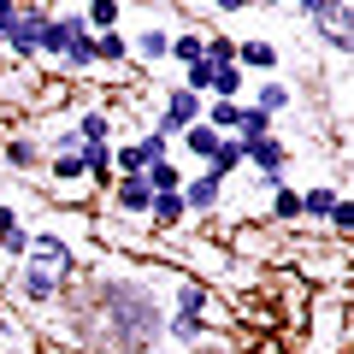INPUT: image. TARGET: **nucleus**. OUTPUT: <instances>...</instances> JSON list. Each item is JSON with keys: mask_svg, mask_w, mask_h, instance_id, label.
Masks as SVG:
<instances>
[{"mask_svg": "<svg viewBox=\"0 0 354 354\" xmlns=\"http://www.w3.org/2000/svg\"><path fill=\"white\" fill-rule=\"evenodd\" d=\"M30 266H41V272H48V278H59V283L77 278V254H71V242L53 236V230H30Z\"/></svg>", "mask_w": 354, "mask_h": 354, "instance_id": "f257e3e1", "label": "nucleus"}, {"mask_svg": "<svg viewBox=\"0 0 354 354\" xmlns=\"http://www.w3.org/2000/svg\"><path fill=\"white\" fill-rule=\"evenodd\" d=\"M248 165H254V177H260V183L283 189V171H290V148H283L278 136H260V142H248Z\"/></svg>", "mask_w": 354, "mask_h": 354, "instance_id": "f03ea898", "label": "nucleus"}, {"mask_svg": "<svg viewBox=\"0 0 354 354\" xmlns=\"http://www.w3.org/2000/svg\"><path fill=\"white\" fill-rule=\"evenodd\" d=\"M189 124H201V95H189V88H171V95H165V113H160V136L171 142V136H183V130Z\"/></svg>", "mask_w": 354, "mask_h": 354, "instance_id": "7ed1b4c3", "label": "nucleus"}, {"mask_svg": "<svg viewBox=\"0 0 354 354\" xmlns=\"http://www.w3.org/2000/svg\"><path fill=\"white\" fill-rule=\"evenodd\" d=\"M41 24H48V6H18V30L6 41L12 59H41Z\"/></svg>", "mask_w": 354, "mask_h": 354, "instance_id": "20e7f679", "label": "nucleus"}, {"mask_svg": "<svg viewBox=\"0 0 354 354\" xmlns=\"http://www.w3.org/2000/svg\"><path fill=\"white\" fill-rule=\"evenodd\" d=\"M218 195H225V183H218L213 171H201V177H183V213L207 218V213L218 207Z\"/></svg>", "mask_w": 354, "mask_h": 354, "instance_id": "39448f33", "label": "nucleus"}, {"mask_svg": "<svg viewBox=\"0 0 354 354\" xmlns=\"http://www.w3.org/2000/svg\"><path fill=\"white\" fill-rule=\"evenodd\" d=\"M83 30V12H48V24H41V53L48 59H59L65 53V41Z\"/></svg>", "mask_w": 354, "mask_h": 354, "instance_id": "423d86ee", "label": "nucleus"}, {"mask_svg": "<svg viewBox=\"0 0 354 354\" xmlns=\"http://www.w3.org/2000/svg\"><path fill=\"white\" fill-rule=\"evenodd\" d=\"M18 295H24L30 307H48L53 295H59V278H48V272H41V266H18Z\"/></svg>", "mask_w": 354, "mask_h": 354, "instance_id": "0eeeda50", "label": "nucleus"}, {"mask_svg": "<svg viewBox=\"0 0 354 354\" xmlns=\"http://www.w3.org/2000/svg\"><path fill=\"white\" fill-rule=\"evenodd\" d=\"M113 201H118V213H136V218H148L153 189L142 183V177H118V183H113Z\"/></svg>", "mask_w": 354, "mask_h": 354, "instance_id": "6e6552de", "label": "nucleus"}, {"mask_svg": "<svg viewBox=\"0 0 354 354\" xmlns=\"http://www.w3.org/2000/svg\"><path fill=\"white\" fill-rule=\"evenodd\" d=\"M183 218H189V213H183V189H177V195H153V207H148V225L153 230H177Z\"/></svg>", "mask_w": 354, "mask_h": 354, "instance_id": "1a4fd4ad", "label": "nucleus"}, {"mask_svg": "<svg viewBox=\"0 0 354 354\" xmlns=\"http://www.w3.org/2000/svg\"><path fill=\"white\" fill-rule=\"evenodd\" d=\"M260 136H278V124H272V118H266L260 106H242V118H236V136H230V142H242V148H248V142H260Z\"/></svg>", "mask_w": 354, "mask_h": 354, "instance_id": "9d476101", "label": "nucleus"}, {"mask_svg": "<svg viewBox=\"0 0 354 354\" xmlns=\"http://www.w3.org/2000/svg\"><path fill=\"white\" fill-rule=\"evenodd\" d=\"M242 165H248V148L225 136V142H218V153H213V160H207V171H213L218 183H225V177H230V171H242Z\"/></svg>", "mask_w": 354, "mask_h": 354, "instance_id": "9b49d317", "label": "nucleus"}, {"mask_svg": "<svg viewBox=\"0 0 354 354\" xmlns=\"http://www.w3.org/2000/svg\"><path fill=\"white\" fill-rule=\"evenodd\" d=\"M278 65V48L272 41H242L236 48V71H272Z\"/></svg>", "mask_w": 354, "mask_h": 354, "instance_id": "f8f14e48", "label": "nucleus"}, {"mask_svg": "<svg viewBox=\"0 0 354 354\" xmlns=\"http://www.w3.org/2000/svg\"><path fill=\"white\" fill-rule=\"evenodd\" d=\"M59 65H65V71H88V65H95V36H88V30H77V36L65 41Z\"/></svg>", "mask_w": 354, "mask_h": 354, "instance_id": "ddd939ff", "label": "nucleus"}, {"mask_svg": "<svg viewBox=\"0 0 354 354\" xmlns=\"http://www.w3.org/2000/svg\"><path fill=\"white\" fill-rule=\"evenodd\" d=\"M83 153V177H95V183H118V171H113V142L106 148H77Z\"/></svg>", "mask_w": 354, "mask_h": 354, "instance_id": "4468645a", "label": "nucleus"}, {"mask_svg": "<svg viewBox=\"0 0 354 354\" xmlns=\"http://www.w3.org/2000/svg\"><path fill=\"white\" fill-rule=\"evenodd\" d=\"M248 106H260V113L272 118V124H278V113H283V106H290V88H283L278 77H266V83H260V95H254Z\"/></svg>", "mask_w": 354, "mask_h": 354, "instance_id": "2eb2a0df", "label": "nucleus"}, {"mask_svg": "<svg viewBox=\"0 0 354 354\" xmlns=\"http://www.w3.org/2000/svg\"><path fill=\"white\" fill-rule=\"evenodd\" d=\"M337 201H342V189H325V183H319V189H301V218H319V225H325Z\"/></svg>", "mask_w": 354, "mask_h": 354, "instance_id": "dca6fc26", "label": "nucleus"}, {"mask_svg": "<svg viewBox=\"0 0 354 354\" xmlns=\"http://www.w3.org/2000/svg\"><path fill=\"white\" fill-rule=\"evenodd\" d=\"M142 183H148L153 195H177V189H183V171H177L171 160H160V165H148V171H142Z\"/></svg>", "mask_w": 354, "mask_h": 354, "instance_id": "f3484780", "label": "nucleus"}, {"mask_svg": "<svg viewBox=\"0 0 354 354\" xmlns=\"http://www.w3.org/2000/svg\"><path fill=\"white\" fill-rule=\"evenodd\" d=\"M218 142H225V136H218V130H207V124H189V130H183V148H189L201 165L218 153Z\"/></svg>", "mask_w": 354, "mask_h": 354, "instance_id": "a211bd4d", "label": "nucleus"}, {"mask_svg": "<svg viewBox=\"0 0 354 354\" xmlns=\"http://www.w3.org/2000/svg\"><path fill=\"white\" fill-rule=\"evenodd\" d=\"M118 18H124V6H118V0H95V6H83V30H113Z\"/></svg>", "mask_w": 354, "mask_h": 354, "instance_id": "6ab92c4d", "label": "nucleus"}, {"mask_svg": "<svg viewBox=\"0 0 354 354\" xmlns=\"http://www.w3.org/2000/svg\"><path fill=\"white\" fill-rule=\"evenodd\" d=\"M130 148H136L142 171H148V165H160V160H171V142H165L160 130H148V136H136V142H130Z\"/></svg>", "mask_w": 354, "mask_h": 354, "instance_id": "aec40b11", "label": "nucleus"}, {"mask_svg": "<svg viewBox=\"0 0 354 354\" xmlns=\"http://www.w3.org/2000/svg\"><path fill=\"white\" fill-rule=\"evenodd\" d=\"M48 177H53V183H83V153L59 148V153H53V165H48Z\"/></svg>", "mask_w": 354, "mask_h": 354, "instance_id": "412c9836", "label": "nucleus"}, {"mask_svg": "<svg viewBox=\"0 0 354 354\" xmlns=\"http://www.w3.org/2000/svg\"><path fill=\"white\" fill-rule=\"evenodd\" d=\"M6 165H12V171H36V165H41V148H36L30 136H12V142H6Z\"/></svg>", "mask_w": 354, "mask_h": 354, "instance_id": "4be33fe9", "label": "nucleus"}, {"mask_svg": "<svg viewBox=\"0 0 354 354\" xmlns=\"http://www.w3.org/2000/svg\"><path fill=\"white\" fill-rule=\"evenodd\" d=\"M136 53L142 59H171V30H136Z\"/></svg>", "mask_w": 354, "mask_h": 354, "instance_id": "5701e85b", "label": "nucleus"}, {"mask_svg": "<svg viewBox=\"0 0 354 354\" xmlns=\"http://www.w3.org/2000/svg\"><path fill=\"white\" fill-rule=\"evenodd\" d=\"M201 48H207L201 30H183V36H171V59H177V65H195V59H201Z\"/></svg>", "mask_w": 354, "mask_h": 354, "instance_id": "b1692460", "label": "nucleus"}, {"mask_svg": "<svg viewBox=\"0 0 354 354\" xmlns=\"http://www.w3.org/2000/svg\"><path fill=\"white\" fill-rule=\"evenodd\" d=\"M165 330H171L177 342H201V337H207V319H195V313H171V319H165Z\"/></svg>", "mask_w": 354, "mask_h": 354, "instance_id": "393cba45", "label": "nucleus"}, {"mask_svg": "<svg viewBox=\"0 0 354 354\" xmlns=\"http://www.w3.org/2000/svg\"><path fill=\"white\" fill-rule=\"evenodd\" d=\"M95 59H106V65L130 59V36H118V30H106V36H95Z\"/></svg>", "mask_w": 354, "mask_h": 354, "instance_id": "a878e982", "label": "nucleus"}, {"mask_svg": "<svg viewBox=\"0 0 354 354\" xmlns=\"http://www.w3.org/2000/svg\"><path fill=\"white\" fill-rule=\"evenodd\" d=\"M213 95H218V101H236V95H242V71H236V65H213Z\"/></svg>", "mask_w": 354, "mask_h": 354, "instance_id": "bb28decb", "label": "nucleus"}, {"mask_svg": "<svg viewBox=\"0 0 354 354\" xmlns=\"http://www.w3.org/2000/svg\"><path fill=\"white\" fill-rule=\"evenodd\" d=\"M272 218H278V225H295V218H301V189H278L272 195Z\"/></svg>", "mask_w": 354, "mask_h": 354, "instance_id": "cd10ccee", "label": "nucleus"}, {"mask_svg": "<svg viewBox=\"0 0 354 354\" xmlns=\"http://www.w3.org/2000/svg\"><path fill=\"white\" fill-rule=\"evenodd\" d=\"M177 88H189V95H207V88H213V65H207V59L183 65V83H177Z\"/></svg>", "mask_w": 354, "mask_h": 354, "instance_id": "c85d7f7f", "label": "nucleus"}, {"mask_svg": "<svg viewBox=\"0 0 354 354\" xmlns=\"http://www.w3.org/2000/svg\"><path fill=\"white\" fill-rule=\"evenodd\" d=\"M201 307H207L201 283H177V307H171V313H195V319H201Z\"/></svg>", "mask_w": 354, "mask_h": 354, "instance_id": "c756f323", "label": "nucleus"}, {"mask_svg": "<svg viewBox=\"0 0 354 354\" xmlns=\"http://www.w3.org/2000/svg\"><path fill=\"white\" fill-rule=\"evenodd\" d=\"M0 254H6V260H30V230L12 225V230H6V242H0Z\"/></svg>", "mask_w": 354, "mask_h": 354, "instance_id": "7c9ffc66", "label": "nucleus"}, {"mask_svg": "<svg viewBox=\"0 0 354 354\" xmlns=\"http://www.w3.org/2000/svg\"><path fill=\"white\" fill-rule=\"evenodd\" d=\"M330 230H337V236H348V230H354V207H348V195L330 207Z\"/></svg>", "mask_w": 354, "mask_h": 354, "instance_id": "2f4dec72", "label": "nucleus"}, {"mask_svg": "<svg viewBox=\"0 0 354 354\" xmlns=\"http://www.w3.org/2000/svg\"><path fill=\"white\" fill-rule=\"evenodd\" d=\"M12 30H18V6H12V0H0V48L12 41Z\"/></svg>", "mask_w": 354, "mask_h": 354, "instance_id": "473e14b6", "label": "nucleus"}]
</instances>
